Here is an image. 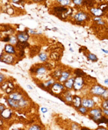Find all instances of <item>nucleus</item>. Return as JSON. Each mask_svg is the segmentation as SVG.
Masks as SVG:
<instances>
[{"label": "nucleus", "mask_w": 108, "mask_h": 130, "mask_svg": "<svg viewBox=\"0 0 108 130\" xmlns=\"http://www.w3.org/2000/svg\"><path fill=\"white\" fill-rule=\"evenodd\" d=\"M53 10H54L56 16L62 20H66V18L69 17L72 12L71 9L67 8L65 6H56L53 8Z\"/></svg>", "instance_id": "1"}, {"label": "nucleus", "mask_w": 108, "mask_h": 130, "mask_svg": "<svg viewBox=\"0 0 108 130\" xmlns=\"http://www.w3.org/2000/svg\"><path fill=\"white\" fill-rule=\"evenodd\" d=\"M73 19L77 23H82V22H85L89 20V14L85 11H78L77 13H76L73 16Z\"/></svg>", "instance_id": "2"}, {"label": "nucleus", "mask_w": 108, "mask_h": 130, "mask_svg": "<svg viewBox=\"0 0 108 130\" xmlns=\"http://www.w3.org/2000/svg\"><path fill=\"white\" fill-rule=\"evenodd\" d=\"M105 88H104L100 85H93L90 90V92L92 95H94V96H100V97L105 93Z\"/></svg>", "instance_id": "3"}, {"label": "nucleus", "mask_w": 108, "mask_h": 130, "mask_svg": "<svg viewBox=\"0 0 108 130\" xmlns=\"http://www.w3.org/2000/svg\"><path fill=\"white\" fill-rule=\"evenodd\" d=\"M52 93H57V94H60V93H63V91H65V87H64L63 85H62V83L58 82V83H55L54 85L51 86L50 88Z\"/></svg>", "instance_id": "4"}, {"label": "nucleus", "mask_w": 108, "mask_h": 130, "mask_svg": "<svg viewBox=\"0 0 108 130\" xmlns=\"http://www.w3.org/2000/svg\"><path fill=\"white\" fill-rule=\"evenodd\" d=\"M47 69H46V66L44 65H37V66H33L30 69V72L32 74H36V75H42L46 72Z\"/></svg>", "instance_id": "5"}, {"label": "nucleus", "mask_w": 108, "mask_h": 130, "mask_svg": "<svg viewBox=\"0 0 108 130\" xmlns=\"http://www.w3.org/2000/svg\"><path fill=\"white\" fill-rule=\"evenodd\" d=\"M84 85V78L80 77V76H76V77H75V82H74L73 89L75 90V91H80V90L83 89Z\"/></svg>", "instance_id": "6"}, {"label": "nucleus", "mask_w": 108, "mask_h": 130, "mask_svg": "<svg viewBox=\"0 0 108 130\" xmlns=\"http://www.w3.org/2000/svg\"><path fill=\"white\" fill-rule=\"evenodd\" d=\"M82 106L88 109H92L95 106V102L91 98H84L82 99Z\"/></svg>", "instance_id": "7"}, {"label": "nucleus", "mask_w": 108, "mask_h": 130, "mask_svg": "<svg viewBox=\"0 0 108 130\" xmlns=\"http://www.w3.org/2000/svg\"><path fill=\"white\" fill-rule=\"evenodd\" d=\"M14 61V57L12 56V55H9V54H6L5 55L4 53L1 54V62H5V63H7V64H12Z\"/></svg>", "instance_id": "8"}, {"label": "nucleus", "mask_w": 108, "mask_h": 130, "mask_svg": "<svg viewBox=\"0 0 108 130\" xmlns=\"http://www.w3.org/2000/svg\"><path fill=\"white\" fill-rule=\"evenodd\" d=\"M17 37L20 42H26V41L29 40V34H26V32H20L17 34Z\"/></svg>", "instance_id": "9"}, {"label": "nucleus", "mask_w": 108, "mask_h": 130, "mask_svg": "<svg viewBox=\"0 0 108 130\" xmlns=\"http://www.w3.org/2000/svg\"><path fill=\"white\" fill-rule=\"evenodd\" d=\"M64 94V99H63V102L67 103L69 105H72V101H73V96L71 95L69 90H67V91H63Z\"/></svg>", "instance_id": "10"}, {"label": "nucleus", "mask_w": 108, "mask_h": 130, "mask_svg": "<svg viewBox=\"0 0 108 130\" xmlns=\"http://www.w3.org/2000/svg\"><path fill=\"white\" fill-rule=\"evenodd\" d=\"M102 113H103V109L100 107L92 108L89 111V115L90 116H99L102 115Z\"/></svg>", "instance_id": "11"}, {"label": "nucleus", "mask_w": 108, "mask_h": 130, "mask_svg": "<svg viewBox=\"0 0 108 130\" xmlns=\"http://www.w3.org/2000/svg\"><path fill=\"white\" fill-rule=\"evenodd\" d=\"M90 11L94 17H101L104 14V11L99 7H92V8H90Z\"/></svg>", "instance_id": "12"}, {"label": "nucleus", "mask_w": 108, "mask_h": 130, "mask_svg": "<svg viewBox=\"0 0 108 130\" xmlns=\"http://www.w3.org/2000/svg\"><path fill=\"white\" fill-rule=\"evenodd\" d=\"M72 106L75 108H78L82 106V99L77 95L73 96V101H72Z\"/></svg>", "instance_id": "13"}, {"label": "nucleus", "mask_w": 108, "mask_h": 130, "mask_svg": "<svg viewBox=\"0 0 108 130\" xmlns=\"http://www.w3.org/2000/svg\"><path fill=\"white\" fill-rule=\"evenodd\" d=\"M69 76H70V70H63V71L62 72V75H61V76L59 77L58 81H59L60 83H64L66 80L69 79Z\"/></svg>", "instance_id": "14"}, {"label": "nucleus", "mask_w": 108, "mask_h": 130, "mask_svg": "<svg viewBox=\"0 0 108 130\" xmlns=\"http://www.w3.org/2000/svg\"><path fill=\"white\" fill-rule=\"evenodd\" d=\"M12 116V110H11L10 108H5V110L3 111V112H1V117L3 118V119L5 120H9L11 119Z\"/></svg>", "instance_id": "15"}, {"label": "nucleus", "mask_w": 108, "mask_h": 130, "mask_svg": "<svg viewBox=\"0 0 108 130\" xmlns=\"http://www.w3.org/2000/svg\"><path fill=\"white\" fill-rule=\"evenodd\" d=\"M74 82H75V77H69L63 83V85L66 90H71L73 89Z\"/></svg>", "instance_id": "16"}, {"label": "nucleus", "mask_w": 108, "mask_h": 130, "mask_svg": "<svg viewBox=\"0 0 108 130\" xmlns=\"http://www.w3.org/2000/svg\"><path fill=\"white\" fill-rule=\"evenodd\" d=\"M6 102H7V104H8V106L13 109L20 108V105H19V101L14 100V99H10V98H8V99H6Z\"/></svg>", "instance_id": "17"}, {"label": "nucleus", "mask_w": 108, "mask_h": 130, "mask_svg": "<svg viewBox=\"0 0 108 130\" xmlns=\"http://www.w3.org/2000/svg\"><path fill=\"white\" fill-rule=\"evenodd\" d=\"M5 52L9 55H15L16 54V49L12 44H5Z\"/></svg>", "instance_id": "18"}, {"label": "nucleus", "mask_w": 108, "mask_h": 130, "mask_svg": "<svg viewBox=\"0 0 108 130\" xmlns=\"http://www.w3.org/2000/svg\"><path fill=\"white\" fill-rule=\"evenodd\" d=\"M8 98L12 99H14V100H17V101H20V99H23V96L22 94H20V92H17V91H12V93L8 95Z\"/></svg>", "instance_id": "19"}, {"label": "nucleus", "mask_w": 108, "mask_h": 130, "mask_svg": "<svg viewBox=\"0 0 108 130\" xmlns=\"http://www.w3.org/2000/svg\"><path fill=\"white\" fill-rule=\"evenodd\" d=\"M56 2L61 6H68V5H71L72 0H56Z\"/></svg>", "instance_id": "20"}, {"label": "nucleus", "mask_w": 108, "mask_h": 130, "mask_svg": "<svg viewBox=\"0 0 108 130\" xmlns=\"http://www.w3.org/2000/svg\"><path fill=\"white\" fill-rule=\"evenodd\" d=\"M95 123H97V124H101V123L108 124V118L105 115H102L101 117L99 118V119L97 120Z\"/></svg>", "instance_id": "21"}, {"label": "nucleus", "mask_w": 108, "mask_h": 130, "mask_svg": "<svg viewBox=\"0 0 108 130\" xmlns=\"http://www.w3.org/2000/svg\"><path fill=\"white\" fill-rule=\"evenodd\" d=\"M74 74H75L76 76H80V77H83V76H86V74H85L82 70H80V69H76V70H74Z\"/></svg>", "instance_id": "22"}, {"label": "nucleus", "mask_w": 108, "mask_h": 130, "mask_svg": "<svg viewBox=\"0 0 108 130\" xmlns=\"http://www.w3.org/2000/svg\"><path fill=\"white\" fill-rule=\"evenodd\" d=\"M39 58H40V60L41 61V62H47L48 61V55L46 54L45 52H41V53H40L39 54Z\"/></svg>", "instance_id": "23"}, {"label": "nucleus", "mask_w": 108, "mask_h": 130, "mask_svg": "<svg viewBox=\"0 0 108 130\" xmlns=\"http://www.w3.org/2000/svg\"><path fill=\"white\" fill-rule=\"evenodd\" d=\"M62 70H55L54 72H52L51 73V76H52L53 78H57V79H59V77L62 75Z\"/></svg>", "instance_id": "24"}, {"label": "nucleus", "mask_w": 108, "mask_h": 130, "mask_svg": "<svg viewBox=\"0 0 108 130\" xmlns=\"http://www.w3.org/2000/svg\"><path fill=\"white\" fill-rule=\"evenodd\" d=\"M86 56H87V58L90 61H92V62H97V61H98L97 55H95L94 54H92V53H88V54L86 55Z\"/></svg>", "instance_id": "25"}, {"label": "nucleus", "mask_w": 108, "mask_h": 130, "mask_svg": "<svg viewBox=\"0 0 108 130\" xmlns=\"http://www.w3.org/2000/svg\"><path fill=\"white\" fill-rule=\"evenodd\" d=\"M77 111H78L81 114H83V115H85L87 112H89V109L84 107V106H81L80 107L77 108Z\"/></svg>", "instance_id": "26"}, {"label": "nucleus", "mask_w": 108, "mask_h": 130, "mask_svg": "<svg viewBox=\"0 0 108 130\" xmlns=\"http://www.w3.org/2000/svg\"><path fill=\"white\" fill-rule=\"evenodd\" d=\"M9 43L12 44V45H17V44L19 43V40H18V37H17V35L16 36H14V35L11 36Z\"/></svg>", "instance_id": "27"}, {"label": "nucleus", "mask_w": 108, "mask_h": 130, "mask_svg": "<svg viewBox=\"0 0 108 130\" xmlns=\"http://www.w3.org/2000/svg\"><path fill=\"white\" fill-rule=\"evenodd\" d=\"M19 105H20V108L26 107V106L28 105V102H27V100H26V99H20V100L19 101Z\"/></svg>", "instance_id": "28"}, {"label": "nucleus", "mask_w": 108, "mask_h": 130, "mask_svg": "<svg viewBox=\"0 0 108 130\" xmlns=\"http://www.w3.org/2000/svg\"><path fill=\"white\" fill-rule=\"evenodd\" d=\"M84 4L86 5L87 7H90V8H92L94 5V0H84Z\"/></svg>", "instance_id": "29"}, {"label": "nucleus", "mask_w": 108, "mask_h": 130, "mask_svg": "<svg viewBox=\"0 0 108 130\" xmlns=\"http://www.w3.org/2000/svg\"><path fill=\"white\" fill-rule=\"evenodd\" d=\"M84 0H72V3L77 6H81L82 5H84Z\"/></svg>", "instance_id": "30"}, {"label": "nucleus", "mask_w": 108, "mask_h": 130, "mask_svg": "<svg viewBox=\"0 0 108 130\" xmlns=\"http://www.w3.org/2000/svg\"><path fill=\"white\" fill-rule=\"evenodd\" d=\"M82 127L77 123H72L70 126V130H81Z\"/></svg>", "instance_id": "31"}, {"label": "nucleus", "mask_w": 108, "mask_h": 130, "mask_svg": "<svg viewBox=\"0 0 108 130\" xmlns=\"http://www.w3.org/2000/svg\"><path fill=\"white\" fill-rule=\"evenodd\" d=\"M98 7H99L100 9H101L102 11L105 12V10H108V3H102L100 5H98Z\"/></svg>", "instance_id": "32"}, {"label": "nucleus", "mask_w": 108, "mask_h": 130, "mask_svg": "<svg viewBox=\"0 0 108 130\" xmlns=\"http://www.w3.org/2000/svg\"><path fill=\"white\" fill-rule=\"evenodd\" d=\"M28 130H42V127H41L40 125H33L31 127H29Z\"/></svg>", "instance_id": "33"}, {"label": "nucleus", "mask_w": 108, "mask_h": 130, "mask_svg": "<svg viewBox=\"0 0 108 130\" xmlns=\"http://www.w3.org/2000/svg\"><path fill=\"white\" fill-rule=\"evenodd\" d=\"M101 108L102 109H108V99H105V100H103L101 104Z\"/></svg>", "instance_id": "34"}, {"label": "nucleus", "mask_w": 108, "mask_h": 130, "mask_svg": "<svg viewBox=\"0 0 108 130\" xmlns=\"http://www.w3.org/2000/svg\"><path fill=\"white\" fill-rule=\"evenodd\" d=\"M26 32H27L28 34H41V32H37V31H34V30H33V29H27V30H26Z\"/></svg>", "instance_id": "35"}, {"label": "nucleus", "mask_w": 108, "mask_h": 130, "mask_svg": "<svg viewBox=\"0 0 108 130\" xmlns=\"http://www.w3.org/2000/svg\"><path fill=\"white\" fill-rule=\"evenodd\" d=\"M5 75H4V74L3 73H1V74H0V83H4V82H5Z\"/></svg>", "instance_id": "36"}, {"label": "nucleus", "mask_w": 108, "mask_h": 130, "mask_svg": "<svg viewBox=\"0 0 108 130\" xmlns=\"http://www.w3.org/2000/svg\"><path fill=\"white\" fill-rule=\"evenodd\" d=\"M102 98H104V99H108V89H105V93H104L103 95L101 96Z\"/></svg>", "instance_id": "37"}, {"label": "nucleus", "mask_w": 108, "mask_h": 130, "mask_svg": "<svg viewBox=\"0 0 108 130\" xmlns=\"http://www.w3.org/2000/svg\"><path fill=\"white\" fill-rule=\"evenodd\" d=\"M10 38L11 36H5V38H4V39H2V41H10Z\"/></svg>", "instance_id": "38"}, {"label": "nucleus", "mask_w": 108, "mask_h": 130, "mask_svg": "<svg viewBox=\"0 0 108 130\" xmlns=\"http://www.w3.org/2000/svg\"><path fill=\"white\" fill-rule=\"evenodd\" d=\"M5 108H6V107H5V106H4V105H3V104H1V105H0V112H3V111H4V110H5Z\"/></svg>", "instance_id": "39"}, {"label": "nucleus", "mask_w": 108, "mask_h": 130, "mask_svg": "<svg viewBox=\"0 0 108 130\" xmlns=\"http://www.w3.org/2000/svg\"><path fill=\"white\" fill-rule=\"evenodd\" d=\"M12 3H15V4H19V3H21L23 0H11Z\"/></svg>", "instance_id": "40"}, {"label": "nucleus", "mask_w": 108, "mask_h": 130, "mask_svg": "<svg viewBox=\"0 0 108 130\" xmlns=\"http://www.w3.org/2000/svg\"><path fill=\"white\" fill-rule=\"evenodd\" d=\"M103 113L105 116H108V109H103Z\"/></svg>", "instance_id": "41"}, {"label": "nucleus", "mask_w": 108, "mask_h": 130, "mask_svg": "<svg viewBox=\"0 0 108 130\" xmlns=\"http://www.w3.org/2000/svg\"><path fill=\"white\" fill-rule=\"evenodd\" d=\"M41 110V112H48V109L45 108V107H42Z\"/></svg>", "instance_id": "42"}, {"label": "nucleus", "mask_w": 108, "mask_h": 130, "mask_svg": "<svg viewBox=\"0 0 108 130\" xmlns=\"http://www.w3.org/2000/svg\"><path fill=\"white\" fill-rule=\"evenodd\" d=\"M96 130H108V129L105 128V127H99L98 128H97Z\"/></svg>", "instance_id": "43"}, {"label": "nucleus", "mask_w": 108, "mask_h": 130, "mask_svg": "<svg viewBox=\"0 0 108 130\" xmlns=\"http://www.w3.org/2000/svg\"><path fill=\"white\" fill-rule=\"evenodd\" d=\"M81 130H91L90 128H88V127H82Z\"/></svg>", "instance_id": "44"}, {"label": "nucleus", "mask_w": 108, "mask_h": 130, "mask_svg": "<svg viewBox=\"0 0 108 130\" xmlns=\"http://www.w3.org/2000/svg\"><path fill=\"white\" fill-rule=\"evenodd\" d=\"M102 51H103L104 53H105V54H108V51H107V50H105V49L102 48Z\"/></svg>", "instance_id": "45"}, {"label": "nucleus", "mask_w": 108, "mask_h": 130, "mask_svg": "<svg viewBox=\"0 0 108 130\" xmlns=\"http://www.w3.org/2000/svg\"><path fill=\"white\" fill-rule=\"evenodd\" d=\"M105 84H106V85H108V79H105Z\"/></svg>", "instance_id": "46"}, {"label": "nucleus", "mask_w": 108, "mask_h": 130, "mask_svg": "<svg viewBox=\"0 0 108 130\" xmlns=\"http://www.w3.org/2000/svg\"><path fill=\"white\" fill-rule=\"evenodd\" d=\"M33 1H34V2H41L42 0H33Z\"/></svg>", "instance_id": "47"}, {"label": "nucleus", "mask_w": 108, "mask_h": 130, "mask_svg": "<svg viewBox=\"0 0 108 130\" xmlns=\"http://www.w3.org/2000/svg\"><path fill=\"white\" fill-rule=\"evenodd\" d=\"M53 30H54V31H57V28H53Z\"/></svg>", "instance_id": "48"}, {"label": "nucleus", "mask_w": 108, "mask_h": 130, "mask_svg": "<svg viewBox=\"0 0 108 130\" xmlns=\"http://www.w3.org/2000/svg\"><path fill=\"white\" fill-rule=\"evenodd\" d=\"M96 1H98V2H101V1H103V0H96Z\"/></svg>", "instance_id": "49"}, {"label": "nucleus", "mask_w": 108, "mask_h": 130, "mask_svg": "<svg viewBox=\"0 0 108 130\" xmlns=\"http://www.w3.org/2000/svg\"><path fill=\"white\" fill-rule=\"evenodd\" d=\"M15 130H23V129H15Z\"/></svg>", "instance_id": "50"}]
</instances>
